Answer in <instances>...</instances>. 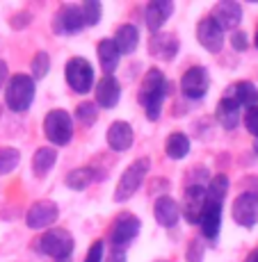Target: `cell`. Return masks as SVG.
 Returning <instances> with one entry per match:
<instances>
[{"label": "cell", "instance_id": "cell-1", "mask_svg": "<svg viewBox=\"0 0 258 262\" xmlns=\"http://www.w3.org/2000/svg\"><path fill=\"white\" fill-rule=\"evenodd\" d=\"M169 80L163 75L160 69H149L142 80V87L137 94L140 105L144 107V114L149 121H158L163 114V100L169 96Z\"/></svg>", "mask_w": 258, "mask_h": 262}, {"label": "cell", "instance_id": "cell-2", "mask_svg": "<svg viewBox=\"0 0 258 262\" xmlns=\"http://www.w3.org/2000/svg\"><path fill=\"white\" fill-rule=\"evenodd\" d=\"M34 100V80L28 73H16L7 80L5 103L12 112H28Z\"/></svg>", "mask_w": 258, "mask_h": 262}, {"label": "cell", "instance_id": "cell-3", "mask_svg": "<svg viewBox=\"0 0 258 262\" xmlns=\"http://www.w3.org/2000/svg\"><path fill=\"white\" fill-rule=\"evenodd\" d=\"M149 169H151V160L149 158L135 160V162L130 164L124 173H121V178L117 183V189H114V201L124 203V201L133 199V196L137 194V189L142 187V183H144V178L149 176Z\"/></svg>", "mask_w": 258, "mask_h": 262}, {"label": "cell", "instance_id": "cell-4", "mask_svg": "<svg viewBox=\"0 0 258 262\" xmlns=\"http://www.w3.org/2000/svg\"><path fill=\"white\" fill-rule=\"evenodd\" d=\"M37 249L48 258H55L57 262L69 260V255L73 253V237L64 228H50L37 242Z\"/></svg>", "mask_w": 258, "mask_h": 262}, {"label": "cell", "instance_id": "cell-5", "mask_svg": "<svg viewBox=\"0 0 258 262\" xmlns=\"http://www.w3.org/2000/svg\"><path fill=\"white\" fill-rule=\"evenodd\" d=\"M44 135L50 144L67 146L73 137V119L64 110H50L44 119Z\"/></svg>", "mask_w": 258, "mask_h": 262}, {"label": "cell", "instance_id": "cell-6", "mask_svg": "<svg viewBox=\"0 0 258 262\" xmlns=\"http://www.w3.org/2000/svg\"><path fill=\"white\" fill-rule=\"evenodd\" d=\"M64 78L75 94H89L94 87V69L85 57H71L64 67Z\"/></svg>", "mask_w": 258, "mask_h": 262}, {"label": "cell", "instance_id": "cell-7", "mask_svg": "<svg viewBox=\"0 0 258 262\" xmlns=\"http://www.w3.org/2000/svg\"><path fill=\"white\" fill-rule=\"evenodd\" d=\"M140 219L135 214H119L117 221L112 224V228H110V242H112V249H124L126 246H130L135 242V237L140 235Z\"/></svg>", "mask_w": 258, "mask_h": 262}, {"label": "cell", "instance_id": "cell-8", "mask_svg": "<svg viewBox=\"0 0 258 262\" xmlns=\"http://www.w3.org/2000/svg\"><path fill=\"white\" fill-rule=\"evenodd\" d=\"M233 221L242 228H254L258 224V191H242L233 201Z\"/></svg>", "mask_w": 258, "mask_h": 262}, {"label": "cell", "instance_id": "cell-9", "mask_svg": "<svg viewBox=\"0 0 258 262\" xmlns=\"http://www.w3.org/2000/svg\"><path fill=\"white\" fill-rule=\"evenodd\" d=\"M59 216V208L53 201H37V203L30 205V210L25 212V224L32 230H46L57 221Z\"/></svg>", "mask_w": 258, "mask_h": 262}, {"label": "cell", "instance_id": "cell-10", "mask_svg": "<svg viewBox=\"0 0 258 262\" xmlns=\"http://www.w3.org/2000/svg\"><path fill=\"white\" fill-rule=\"evenodd\" d=\"M208 87H210V75L204 67H190L181 78V92L190 100L204 98L208 94Z\"/></svg>", "mask_w": 258, "mask_h": 262}, {"label": "cell", "instance_id": "cell-11", "mask_svg": "<svg viewBox=\"0 0 258 262\" xmlns=\"http://www.w3.org/2000/svg\"><path fill=\"white\" fill-rule=\"evenodd\" d=\"M206 203H208V196L206 189L199 185H188L183 189V205H181V212H183L188 224H199V216L204 212Z\"/></svg>", "mask_w": 258, "mask_h": 262}, {"label": "cell", "instance_id": "cell-12", "mask_svg": "<svg viewBox=\"0 0 258 262\" xmlns=\"http://www.w3.org/2000/svg\"><path fill=\"white\" fill-rule=\"evenodd\" d=\"M210 21L224 32V30H235L242 21V7L233 0H222L212 7Z\"/></svg>", "mask_w": 258, "mask_h": 262}, {"label": "cell", "instance_id": "cell-13", "mask_svg": "<svg viewBox=\"0 0 258 262\" xmlns=\"http://www.w3.org/2000/svg\"><path fill=\"white\" fill-rule=\"evenodd\" d=\"M85 28L83 21V12H80L78 5H62L59 12L55 14L53 30L57 34H75Z\"/></svg>", "mask_w": 258, "mask_h": 262}, {"label": "cell", "instance_id": "cell-14", "mask_svg": "<svg viewBox=\"0 0 258 262\" xmlns=\"http://www.w3.org/2000/svg\"><path fill=\"white\" fill-rule=\"evenodd\" d=\"M121 98V84L114 75H103V78L96 82V107L103 110H112L117 107Z\"/></svg>", "mask_w": 258, "mask_h": 262}, {"label": "cell", "instance_id": "cell-15", "mask_svg": "<svg viewBox=\"0 0 258 262\" xmlns=\"http://www.w3.org/2000/svg\"><path fill=\"white\" fill-rule=\"evenodd\" d=\"M171 14H174V3H169V0H153V3H149L144 9V23H146V28L155 34L169 21Z\"/></svg>", "mask_w": 258, "mask_h": 262}, {"label": "cell", "instance_id": "cell-16", "mask_svg": "<svg viewBox=\"0 0 258 262\" xmlns=\"http://www.w3.org/2000/svg\"><path fill=\"white\" fill-rule=\"evenodd\" d=\"M196 41L208 53H220L224 48V32L210 18H204V21L196 23Z\"/></svg>", "mask_w": 258, "mask_h": 262}, {"label": "cell", "instance_id": "cell-17", "mask_svg": "<svg viewBox=\"0 0 258 262\" xmlns=\"http://www.w3.org/2000/svg\"><path fill=\"white\" fill-rule=\"evenodd\" d=\"M105 139H108V146L117 153H124L133 146V139H135V133H133V125L126 123V121H114L110 123L108 133H105Z\"/></svg>", "mask_w": 258, "mask_h": 262}, {"label": "cell", "instance_id": "cell-18", "mask_svg": "<svg viewBox=\"0 0 258 262\" xmlns=\"http://www.w3.org/2000/svg\"><path fill=\"white\" fill-rule=\"evenodd\" d=\"M199 226H201V239H217L222 228V203L208 201L199 216Z\"/></svg>", "mask_w": 258, "mask_h": 262}, {"label": "cell", "instance_id": "cell-19", "mask_svg": "<svg viewBox=\"0 0 258 262\" xmlns=\"http://www.w3.org/2000/svg\"><path fill=\"white\" fill-rule=\"evenodd\" d=\"M153 216L160 226L174 228V226L181 221V205L176 203L171 196H160L153 205Z\"/></svg>", "mask_w": 258, "mask_h": 262}, {"label": "cell", "instance_id": "cell-20", "mask_svg": "<svg viewBox=\"0 0 258 262\" xmlns=\"http://www.w3.org/2000/svg\"><path fill=\"white\" fill-rule=\"evenodd\" d=\"M149 53L158 59H165V62H171L178 53V39L174 34H163L155 32L153 37L149 39Z\"/></svg>", "mask_w": 258, "mask_h": 262}, {"label": "cell", "instance_id": "cell-21", "mask_svg": "<svg viewBox=\"0 0 258 262\" xmlns=\"http://www.w3.org/2000/svg\"><path fill=\"white\" fill-rule=\"evenodd\" d=\"M240 117H242V107L235 103L233 98L224 96V98L217 103V107H215V119H217V123H220L222 128H226V130L237 128V123H240Z\"/></svg>", "mask_w": 258, "mask_h": 262}, {"label": "cell", "instance_id": "cell-22", "mask_svg": "<svg viewBox=\"0 0 258 262\" xmlns=\"http://www.w3.org/2000/svg\"><path fill=\"white\" fill-rule=\"evenodd\" d=\"M114 46H117V50L121 55H130L135 53V48H137L140 43V30L137 25L133 23H124L117 28V32H114Z\"/></svg>", "mask_w": 258, "mask_h": 262}, {"label": "cell", "instance_id": "cell-23", "mask_svg": "<svg viewBox=\"0 0 258 262\" xmlns=\"http://www.w3.org/2000/svg\"><path fill=\"white\" fill-rule=\"evenodd\" d=\"M229 98H233L240 107H254L258 105V87L254 82H249V80H242V82H235L233 87L229 89Z\"/></svg>", "mask_w": 258, "mask_h": 262}, {"label": "cell", "instance_id": "cell-24", "mask_svg": "<svg viewBox=\"0 0 258 262\" xmlns=\"http://www.w3.org/2000/svg\"><path fill=\"white\" fill-rule=\"evenodd\" d=\"M96 53H98V62L103 67L105 75H112L114 69L119 67V59H121V53L117 50L112 39H101L98 46H96Z\"/></svg>", "mask_w": 258, "mask_h": 262}, {"label": "cell", "instance_id": "cell-25", "mask_svg": "<svg viewBox=\"0 0 258 262\" xmlns=\"http://www.w3.org/2000/svg\"><path fill=\"white\" fill-rule=\"evenodd\" d=\"M55 162H57V150L53 146H44V148L34 150V155H32V173L44 178L55 167Z\"/></svg>", "mask_w": 258, "mask_h": 262}, {"label": "cell", "instance_id": "cell-26", "mask_svg": "<svg viewBox=\"0 0 258 262\" xmlns=\"http://www.w3.org/2000/svg\"><path fill=\"white\" fill-rule=\"evenodd\" d=\"M165 153L171 160H183L190 155V137L183 133H171L165 142Z\"/></svg>", "mask_w": 258, "mask_h": 262}, {"label": "cell", "instance_id": "cell-27", "mask_svg": "<svg viewBox=\"0 0 258 262\" xmlns=\"http://www.w3.org/2000/svg\"><path fill=\"white\" fill-rule=\"evenodd\" d=\"M94 180H96V171L92 167H78V169L69 171L67 178H64V183H67L69 189L83 191V189H87Z\"/></svg>", "mask_w": 258, "mask_h": 262}, {"label": "cell", "instance_id": "cell-28", "mask_svg": "<svg viewBox=\"0 0 258 262\" xmlns=\"http://www.w3.org/2000/svg\"><path fill=\"white\" fill-rule=\"evenodd\" d=\"M229 176L226 173H217L210 178L208 187H206V196H208V201H212V203H222L224 201V196L229 194Z\"/></svg>", "mask_w": 258, "mask_h": 262}, {"label": "cell", "instance_id": "cell-29", "mask_svg": "<svg viewBox=\"0 0 258 262\" xmlns=\"http://www.w3.org/2000/svg\"><path fill=\"white\" fill-rule=\"evenodd\" d=\"M18 164H21V150L12 148V146H3L0 148V176L12 173Z\"/></svg>", "mask_w": 258, "mask_h": 262}, {"label": "cell", "instance_id": "cell-30", "mask_svg": "<svg viewBox=\"0 0 258 262\" xmlns=\"http://www.w3.org/2000/svg\"><path fill=\"white\" fill-rule=\"evenodd\" d=\"M30 71H32V75H30L32 80H44V78H46L48 71H50V57H48V53L39 50V53L32 57V62H30Z\"/></svg>", "mask_w": 258, "mask_h": 262}, {"label": "cell", "instance_id": "cell-31", "mask_svg": "<svg viewBox=\"0 0 258 262\" xmlns=\"http://www.w3.org/2000/svg\"><path fill=\"white\" fill-rule=\"evenodd\" d=\"M80 12H83L85 25H98L101 16H103V5H101L98 0H87V3L80 7Z\"/></svg>", "mask_w": 258, "mask_h": 262}, {"label": "cell", "instance_id": "cell-32", "mask_svg": "<svg viewBox=\"0 0 258 262\" xmlns=\"http://www.w3.org/2000/svg\"><path fill=\"white\" fill-rule=\"evenodd\" d=\"M75 119L85 125H92L96 119H98V107L94 103H80L75 107Z\"/></svg>", "mask_w": 258, "mask_h": 262}, {"label": "cell", "instance_id": "cell-33", "mask_svg": "<svg viewBox=\"0 0 258 262\" xmlns=\"http://www.w3.org/2000/svg\"><path fill=\"white\" fill-rule=\"evenodd\" d=\"M204 253H206V244L201 237H194L188 244V253H185V258L188 262H204Z\"/></svg>", "mask_w": 258, "mask_h": 262}, {"label": "cell", "instance_id": "cell-34", "mask_svg": "<svg viewBox=\"0 0 258 262\" xmlns=\"http://www.w3.org/2000/svg\"><path fill=\"white\" fill-rule=\"evenodd\" d=\"M245 128L249 130L254 137H258V105H254V107H249L245 112Z\"/></svg>", "mask_w": 258, "mask_h": 262}, {"label": "cell", "instance_id": "cell-35", "mask_svg": "<svg viewBox=\"0 0 258 262\" xmlns=\"http://www.w3.org/2000/svg\"><path fill=\"white\" fill-rule=\"evenodd\" d=\"M103 242H94L92 246H89L87 251V258H85V262H103Z\"/></svg>", "mask_w": 258, "mask_h": 262}, {"label": "cell", "instance_id": "cell-36", "mask_svg": "<svg viewBox=\"0 0 258 262\" xmlns=\"http://www.w3.org/2000/svg\"><path fill=\"white\" fill-rule=\"evenodd\" d=\"M231 46H233L235 50H247V46H249V39H247L245 32H233V34H231Z\"/></svg>", "mask_w": 258, "mask_h": 262}, {"label": "cell", "instance_id": "cell-37", "mask_svg": "<svg viewBox=\"0 0 258 262\" xmlns=\"http://www.w3.org/2000/svg\"><path fill=\"white\" fill-rule=\"evenodd\" d=\"M105 262H126V251L124 249H112L108 253V258H105Z\"/></svg>", "mask_w": 258, "mask_h": 262}, {"label": "cell", "instance_id": "cell-38", "mask_svg": "<svg viewBox=\"0 0 258 262\" xmlns=\"http://www.w3.org/2000/svg\"><path fill=\"white\" fill-rule=\"evenodd\" d=\"M7 80V64L0 59V87H3V82Z\"/></svg>", "mask_w": 258, "mask_h": 262}, {"label": "cell", "instance_id": "cell-39", "mask_svg": "<svg viewBox=\"0 0 258 262\" xmlns=\"http://www.w3.org/2000/svg\"><path fill=\"white\" fill-rule=\"evenodd\" d=\"M245 262H258V249L256 251H251L249 255H247V260Z\"/></svg>", "mask_w": 258, "mask_h": 262}, {"label": "cell", "instance_id": "cell-40", "mask_svg": "<svg viewBox=\"0 0 258 262\" xmlns=\"http://www.w3.org/2000/svg\"><path fill=\"white\" fill-rule=\"evenodd\" d=\"M254 41H256V48H258V28H256V37H254Z\"/></svg>", "mask_w": 258, "mask_h": 262}, {"label": "cell", "instance_id": "cell-41", "mask_svg": "<svg viewBox=\"0 0 258 262\" xmlns=\"http://www.w3.org/2000/svg\"><path fill=\"white\" fill-rule=\"evenodd\" d=\"M254 150H256V153H258V137H256V142H254Z\"/></svg>", "mask_w": 258, "mask_h": 262}, {"label": "cell", "instance_id": "cell-42", "mask_svg": "<svg viewBox=\"0 0 258 262\" xmlns=\"http://www.w3.org/2000/svg\"><path fill=\"white\" fill-rule=\"evenodd\" d=\"M160 262H165V260H160Z\"/></svg>", "mask_w": 258, "mask_h": 262}]
</instances>
